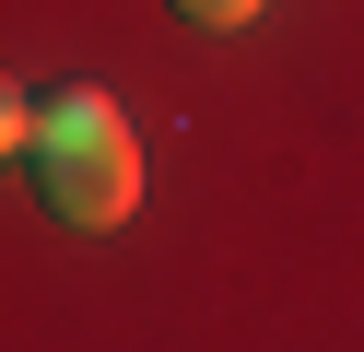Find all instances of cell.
I'll use <instances>...</instances> for the list:
<instances>
[{
	"label": "cell",
	"instance_id": "cell-2",
	"mask_svg": "<svg viewBox=\"0 0 364 352\" xmlns=\"http://www.w3.org/2000/svg\"><path fill=\"white\" fill-rule=\"evenodd\" d=\"M188 23H259V0H176Z\"/></svg>",
	"mask_w": 364,
	"mask_h": 352
},
{
	"label": "cell",
	"instance_id": "cell-1",
	"mask_svg": "<svg viewBox=\"0 0 364 352\" xmlns=\"http://www.w3.org/2000/svg\"><path fill=\"white\" fill-rule=\"evenodd\" d=\"M24 164H36V200L59 223H129V200H141V141H129V117L95 82H71V94L36 106Z\"/></svg>",
	"mask_w": 364,
	"mask_h": 352
}]
</instances>
